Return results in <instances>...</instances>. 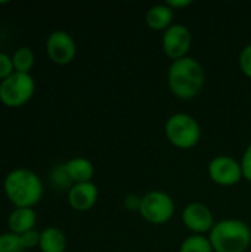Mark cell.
<instances>
[{"mask_svg": "<svg viewBox=\"0 0 251 252\" xmlns=\"http://www.w3.org/2000/svg\"><path fill=\"white\" fill-rule=\"evenodd\" d=\"M206 71L201 62L192 56L173 61L167 69V86L180 100L195 99L204 89Z\"/></svg>", "mask_w": 251, "mask_h": 252, "instance_id": "6da1fadb", "label": "cell"}, {"mask_svg": "<svg viewBox=\"0 0 251 252\" xmlns=\"http://www.w3.org/2000/svg\"><path fill=\"white\" fill-rule=\"evenodd\" d=\"M3 190L15 208H34L41 201L43 182L28 168H16L4 177Z\"/></svg>", "mask_w": 251, "mask_h": 252, "instance_id": "7a4b0ae2", "label": "cell"}, {"mask_svg": "<svg viewBox=\"0 0 251 252\" xmlns=\"http://www.w3.org/2000/svg\"><path fill=\"white\" fill-rule=\"evenodd\" d=\"M207 236L215 252H246L251 245V227L240 219L216 221Z\"/></svg>", "mask_w": 251, "mask_h": 252, "instance_id": "3957f363", "label": "cell"}, {"mask_svg": "<svg viewBox=\"0 0 251 252\" xmlns=\"http://www.w3.org/2000/svg\"><path fill=\"white\" fill-rule=\"evenodd\" d=\"M164 134L172 146L182 151H188L200 143L203 130L197 118L191 114L175 112L166 120Z\"/></svg>", "mask_w": 251, "mask_h": 252, "instance_id": "277c9868", "label": "cell"}, {"mask_svg": "<svg viewBox=\"0 0 251 252\" xmlns=\"http://www.w3.org/2000/svg\"><path fill=\"white\" fill-rule=\"evenodd\" d=\"M176 211L173 198L160 189L146 192L141 199L139 216L149 224L161 226L169 223Z\"/></svg>", "mask_w": 251, "mask_h": 252, "instance_id": "5b68a950", "label": "cell"}, {"mask_svg": "<svg viewBox=\"0 0 251 252\" xmlns=\"http://www.w3.org/2000/svg\"><path fill=\"white\" fill-rule=\"evenodd\" d=\"M36 92V81L31 74L13 72L0 81V102L7 108L24 106Z\"/></svg>", "mask_w": 251, "mask_h": 252, "instance_id": "8992f818", "label": "cell"}, {"mask_svg": "<svg viewBox=\"0 0 251 252\" xmlns=\"http://www.w3.org/2000/svg\"><path fill=\"white\" fill-rule=\"evenodd\" d=\"M209 179L222 188H231L244 180L241 162L231 155H217L207 165Z\"/></svg>", "mask_w": 251, "mask_h": 252, "instance_id": "52a82bcc", "label": "cell"}, {"mask_svg": "<svg viewBox=\"0 0 251 252\" xmlns=\"http://www.w3.org/2000/svg\"><path fill=\"white\" fill-rule=\"evenodd\" d=\"M192 46V32L183 24H173L169 27L161 37V47L164 55L173 62L189 56Z\"/></svg>", "mask_w": 251, "mask_h": 252, "instance_id": "ba28073f", "label": "cell"}, {"mask_svg": "<svg viewBox=\"0 0 251 252\" xmlns=\"http://www.w3.org/2000/svg\"><path fill=\"white\" fill-rule=\"evenodd\" d=\"M46 53L56 65H68L77 55V44L72 35L64 30L52 31L46 40Z\"/></svg>", "mask_w": 251, "mask_h": 252, "instance_id": "9c48e42d", "label": "cell"}, {"mask_svg": "<svg viewBox=\"0 0 251 252\" xmlns=\"http://www.w3.org/2000/svg\"><path fill=\"white\" fill-rule=\"evenodd\" d=\"M182 223L191 235L207 236L215 226V216L212 210L203 202H189L182 210Z\"/></svg>", "mask_w": 251, "mask_h": 252, "instance_id": "30bf717a", "label": "cell"}, {"mask_svg": "<svg viewBox=\"0 0 251 252\" xmlns=\"http://www.w3.org/2000/svg\"><path fill=\"white\" fill-rule=\"evenodd\" d=\"M70 207L77 213H86L92 210L99 198L98 186L93 182L72 185L67 193Z\"/></svg>", "mask_w": 251, "mask_h": 252, "instance_id": "8fae6325", "label": "cell"}, {"mask_svg": "<svg viewBox=\"0 0 251 252\" xmlns=\"http://www.w3.org/2000/svg\"><path fill=\"white\" fill-rule=\"evenodd\" d=\"M175 10L169 7L166 3L154 4L151 6L145 13V24L148 28L154 31H166L169 27H172L175 22Z\"/></svg>", "mask_w": 251, "mask_h": 252, "instance_id": "7c38bea8", "label": "cell"}, {"mask_svg": "<svg viewBox=\"0 0 251 252\" xmlns=\"http://www.w3.org/2000/svg\"><path fill=\"white\" fill-rule=\"evenodd\" d=\"M37 223V214L34 208H15L7 217L9 232L16 235H24L30 230H34Z\"/></svg>", "mask_w": 251, "mask_h": 252, "instance_id": "4fadbf2b", "label": "cell"}, {"mask_svg": "<svg viewBox=\"0 0 251 252\" xmlns=\"http://www.w3.org/2000/svg\"><path fill=\"white\" fill-rule=\"evenodd\" d=\"M65 170H67L72 185L92 182V179L95 176L93 162L84 157H75V158H71L70 161H67Z\"/></svg>", "mask_w": 251, "mask_h": 252, "instance_id": "5bb4252c", "label": "cell"}, {"mask_svg": "<svg viewBox=\"0 0 251 252\" xmlns=\"http://www.w3.org/2000/svg\"><path fill=\"white\" fill-rule=\"evenodd\" d=\"M41 252H65L67 250V236L58 227H46L40 232V245Z\"/></svg>", "mask_w": 251, "mask_h": 252, "instance_id": "9a60e30c", "label": "cell"}, {"mask_svg": "<svg viewBox=\"0 0 251 252\" xmlns=\"http://www.w3.org/2000/svg\"><path fill=\"white\" fill-rule=\"evenodd\" d=\"M15 72H22V74H30V71L34 66V52L28 46H22L16 49L12 55Z\"/></svg>", "mask_w": 251, "mask_h": 252, "instance_id": "2e32d148", "label": "cell"}, {"mask_svg": "<svg viewBox=\"0 0 251 252\" xmlns=\"http://www.w3.org/2000/svg\"><path fill=\"white\" fill-rule=\"evenodd\" d=\"M178 252H215L209 236L204 235H189L185 238Z\"/></svg>", "mask_w": 251, "mask_h": 252, "instance_id": "e0dca14e", "label": "cell"}, {"mask_svg": "<svg viewBox=\"0 0 251 252\" xmlns=\"http://www.w3.org/2000/svg\"><path fill=\"white\" fill-rule=\"evenodd\" d=\"M21 236L12 232L0 233V252H24Z\"/></svg>", "mask_w": 251, "mask_h": 252, "instance_id": "ac0fdd59", "label": "cell"}, {"mask_svg": "<svg viewBox=\"0 0 251 252\" xmlns=\"http://www.w3.org/2000/svg\"><path fill=\"white\" fill-rule=\"evenodd\" d=\"M52 180H53V183L56 185V186H59V188H65V189H71V186H72V182H71V179H70V176H68V173H67V170H65V164H61V165H58L55 170H53V173H52Z\"/></svg>", "mask_w": 251, "mask_h": 252, "instance_id": "d6986e66", "label": "cell"}, {"mask_svg": "<svg viewBox=\"0 0 251 252\" xmlns=\"http://www.w3.org/2000/svg\"><path fill=\"white\" fill-rule=\"evenodd\" d=\"M238 66L241 69V72L251 80V43L243 47V50L240 52L238 56Z\"/></svg>", "mask_w": 251, "mask_h": 252, "instance_id": "ffe728a7", "label": "cell"}, {"mask_svg": "<svg viewBox=\"0 0 251 252\" xmlns=\"http://www.w3.org/2000/svg\"><path fill=\"white\" fill-rule=\"evenodd\" d=\"M13 72H15V66H13L12 56H9L4 52H0V81L6 80Z\"/></svg>", "mask_w": 251, "mask_h": 252, "instance_id": "44dd1931", "label": "cell"}, {"mask_svg": "<svg viewBox=\"0 0 251 252\" xmlns=\"http://www.w3.org/2000/svg\"><path fill=\"white\" fill-rule=\"evenodd\" d=\"M21 242H22L24 250L38 248V245H40V232H37L34 229V230H30V232L21 235Z\"/></svg>", "mask_w": 251, "mask_h": 252, "instance_id": "7402d4cb", "label": "cell"}, {"mask_svg": "<svg viewBox=\"0 0 251 252\" xmlns=\"http://www.w3.org/2000/svg\"><path fill=\"white\" fill-rule=\"evenodd\" d=\"M240 162H241L244 180L251 183V142L249 143V146L246 148V151L243 152V157H241Z\"/></svg>", "mask_w": 251, "mask_h": 252, "instance_id": "603a6c76", "label": "cell"}, {"mask_svg": "<svg viewBox=\"0 0 251 252\" xmlns=\"http://www.w3.org/2000/svg\"><path fill=\"white\" fill-rule=\"evenodd\" d=\"M141 199H142V196H138L136 193H129L123 199V205L130 213H139V210H141Z\"/></svg>", "mask_w": 251, "mask_h": 252, "instance_id": "cb8c5ba5", "label": "cell"}, {"mask_svg": "<svg viewBox=\"0 0 251 252\" xmlns=\"http://www.w3.org/2000/svg\"><path fill=\"white\" fill-rule=\"evenodd\" d=\"M166 4L176 12L178 9L180 10V9L189 7L192 4V0H166Z\"/></svg>", "mask_w": 251, "mask_h": 252, "instance_id": "d4e9b609", "label": "cell"}]
</instances>
